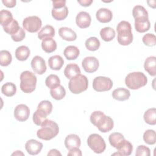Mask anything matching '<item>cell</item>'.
Here are the masks:
<instances>
[{
  "mask_svg": "<svg viewBox=\"0 0 156 156\" xmlns=\"http://www.w3.org/2000/svg\"><path fill=\"white\" fill-rule=\"evenodd\" d=\"M41 128L37 132L38 138L43 140H50L55 137L59 132L58 124L49 119H46L41 125Z\"/></svg>",
  "mask_w": 156,
  "mask_h": 156,
  "instance_id": "1",
  "label": "cell"
},
{
  "mask_svg": "<svg viewBox=\"0 0 156 156\" xmlns=\"http://www.w3.org/2000/svg\"><path fill=\"white\" fill-rule=\"evenodd\" d=\"M118 32L117 40L119 44L127 46L133 41V34L130 24L126 21H121L116 26Z\"/></svg>",
  "mask_w": 156,
  "mask_h": 156,
  "instance_id": "2",
  "label": "cell"
},
{
  "mask_svg": "<svg viewBox=\"0 0 156 156\" xmlns=\"http://www.w3.org/2000/svg\"><path fill=\"white\" fill-rule=\"evenodd\" d=\"M147 82V78L141 72H133L128 74L125 79L126 86L132 90H137L144 87Z\"/></svg>",
  "mask_w": 156,
  "mask_h": 156,
  "instance_id": "3",
  "label": "cell"
},
{
  "mask_svg": "<svg viewBox=\"0 0 156 156\" xmlns=\"http://www.w3.org/2000/svg\"><path fill=\"white\" fill-rule=\"evenodd\" d=\"M20 88L25 93L34 91L36 87L37 77L34 73L29 71H24L20 75Z\"/></svg>",
  "mask_w": 156,
  "mask_h": 156,
  "instance_id": "4",
  "label": "cell"
},
{
  "mask_svg": "<svg viewBox=\"0 0 156 156\" xmlns=\"http://www.w3.org/2000/svg\"><path fill=\"white\" fill-rule=\"evenodd\" d=\"M88 86L87 77L82 74H79L70 79L68 83L69 91L73 94H79L87 90Z\"/></svg>",
  "mask_w": 156,
  "mask_h": 156,
  "instance_id": "5",
  "label": "cell"
},
{
  "mask_svg": "<svg viewBox=\"0 0 156 156\" xmlns=\"http://www.w3.org/2000/svg\"><path fill=\"white\" fill-rule=\"evenodd\" d=\"M87 144L90 148L96 154L102 153L106 148V144L104 138L97 133L89 135L87 139Z\"/></svg>",
  "mask_w": 156,
  "mask_h": 156,
  "instance_id": "6",
  "label": "cell"
},
{
  "mask_svg": "<svg viewBox=\"0 0 156 156\" xmlns=\"http://www.w3.org/2000/svg\"><path fill=\"white\" fill-rule=\"evenodd\" d=\"M42 26L41 19L37 16H30L25 18L23 21V28L29 32L35 33L40 29Z\"/></svg>",
  "mask_w": 156,
  "mask_h": 156,
  "instance_id": "7",
  "label": "cell"
},
{
  "mask_svg": "<svg viewBox=\"0 0 156 156\" xmlns=\"http://www.w3.org/2000/svg\"><path fill=\"white\" fill-rule=\"evenodd\" d=\"M112 87L113 82L107 77L98 76L93 81V88L98 92L109 91Z\"/></svg>",
  "mask_w": 156,
  "mask_h": 156,
  "instance_id": "8",
  "label": "cell"
},
{
  "mask_svg": "<svg viewBox=\"0 0 156 156\" xmlns=\"http://www.w3.org/2000/svg\"><path fill=\"white\" fill-rule=\"evenodd\" d=\"M82 66L87 73H92L98 70L99 63L98 58L95 57L89 56L83 58L82 62Z\"/></svg>",
  "mask_w": 156,
  "mask_h": 156,
  "instance_id": "9",
  "label": "cell"
},
{
  "mask_svg": "<svg viewBox=\"0 0 156 156\" xmlns=\"http://www.w3.org/2000/svg\"><path fill=\"white\" fill-rule=\"evenodd\" d=\"M31 67L34 71L40 75L43 74L46 71L45 60L41 57L36 55L31 60Z\"/></svg>",
  "mask_w": 156,
  "mask_h": 156,
  "instance_id": "10",
  "label": "cell"
},
{
  "mask_svg": "<svg viewBox=\"0 0 156 156\" xmlns=\"http://www.w3.org/2000/svg\"><path fill=\"white\" fill-rule=\"evenodd\" d=\"M13 115L16 120L25 121L29 118L30 115L29 108L25 104H19L15 107Z\"/></svg>",
  "mask_w": 156,
  "mask_h": 156,
  "instance_id": "11",
  "label": "cell"
},
{
  "mask_svg": "<svg viewBox=\"0 0 156 156\" xmlns=\"http://www.w3.org/2000/svg\"><path fill=\"white\" fill-rule=\"evenodd\" d=\"M114 122L112 118L104 115L98 122L96 127L98 130L103 133L108 132L113 128Z\"/></svg>",
  "mask_w": 156,
  "mask_h": 156,
  "instance_id": "12",
  "label": "cell"
},
{
  "mask_svg": "<svg viewBox=\"0 0 156 156\" xmlns=\"http://www.w3.org/2000/svg\"><path fill=\"white\" fill-rule=\"evenodd\" d=\"M91 21L90 15L87 12H79L76 17V23L81 29H85L90 26Z\"/></svg>",
  "mask_w": 156,
  "mask_h": 156,
  "instance_id": "13",
  "label": "cell"
},
{
  "mask_svg": "<svg viewBox=\"0 0 156 156\" xmlns=\"http://www.w3.org/2000/svg\"><path fill=\"white\" fill-rule=\"evenodd\" d=\"M43 148V144L34 139L28 140L25 144V149L30 155H37Z\"/></svg>",
  "mask_w": 156,
  "mask_h": 156,
  "instance_id": "14",
  "label": "cell"
},
{
  "mask_svg": "<svg viewBox=\"0 0 156 156\" xmlns=\"http://www.w3.org/2000/svg\"><path fill=\"white\" fill-rule=\"evenodd\" d=\"M96 17L101 23H107L110 22L113 18V13L110 10L107 8H101L96 12Z\"/></svg>",
  "mask_w": 156,
  "mask_h": 156,
  "instance_id": "15",
  "label": "cell"
},
{
  "mask_svg": "<svg viewBox=\"0 0 156 156\" xmlns=\"http://www.w3.org/2000/svg\"><path fill=\"white\" fill-rule=\"evenodd\" d=\"M80 144L81 140L77 135L69 134L65 138V146L68 150L74 147H79L80 146Z\"/></svg>",
  "mask_w": 156,
  "mask_h": 156,
  "instance_id": "16",
  "label": "cell"
},
{
  "mask_svg": "<svg viewBox=\"0 0 156 156\" xmlns=\"http://www.w3.org/2000/svg\"><path fill=\"white\" fill-rule=\"evenodd\" d=\"M58 34L60 37L68 41H74L77 38L76 33L71 29L67 27H62L58 30Z\"/></svg>",
  "mask_w": 156,
  "mask_h": 156,
  "instance_id": "17",
  "label": "cell"
},
{
  "mask_svg": "<svg viewBox=\"0 0 156 156\" xmlns=\"http://www.w3.org/2000/svg\"><path fill=\"white\" fill-rule=\"evenodd\" d=\"M144 69L151 76L156 75V57L155 56L148 57L144 61Z\"/></svg>",
  "mask_w": 156,
  "mask_h": 156,
  "instance_id": "18",
  "label": "cell"
},
{
  "mask_svg": "<svg viewBox=\"0 0 156 156\" xmlns=\"http://www.w3.org/2000/svg\"><path fill=\"white\" fill-rule=\"evenodd\" d=\"M112 98L119 101H124L129 99L130 93L129 90L124 88H118L114 90L112 92Z\"/></svg>",
  "mask_w": 156,
  "mask_h": 156,
  "instance_id": "19",
  "label": "cell"
},
{
  "mask_svg": "<svg viewBox=\"0 0 156 156\" xmlns=\"http://www.w3.org/2000/svg\"><path fill=\"white\" fill-rule=\"evenodd\" d=\"M151 23L148 18H139L135 20V30L140 33H144L149 30Z\"/></svg>",
  "mask_w": 156,
  "mask_h": 156,
  "instance_id": "20",
  "label": "cell"
},
{
  "mask_svg": "<svg viewBox=\"0 0 156 156\" xmlns=\"http://www.w3.org/2000/svg\"><path fill=\"white\" fill-rule=\"evenodd\" d=\"M118 152L121 154V155H130L133 151V146L132 143L126 140L125 139L122 140L116 148Z\"/></svg>",
  "mask_w": 156,
  "mask_h": 156,
  "instance_id": "21",
  "label": "cell"
},
{
  "mask_svg": "<svg viewBox=\"0 0 156 156\" xmlns=\"http://www.w3.org/2000/svg\"><path fill=\"white\" fill-rule=\"evenodd\" d=\"M79 66L75 63H70L66 66L64 70V74L69 79H71L77 75L80 74Z\"/></svg>",
  "mask_w": 156,
  "mask_h": 156,
  "instance_id": "22",
  "label": "cell"
},
{
  "mask_svg": "<svg viewBox=\"0 0 156 156\" xmlns=\"http://www.w3.org/2000/svg\"><path fill=\"white\" fill-rule=\"evenodd\" d=\"M64 64L63 58L58 55L51 56L48 59L49 67L52 70H60Z\"/></svg>",
  "mask_w": 156,
  "mask_h": 156,
  "instance_id": "23",
  "label": "cell"
},
{
  "mask_svg": "<svg viewBox=\"0 0 156 156\" xmlns=\"http://www.w3.org/2000/svg\"><path fill=\"white\" fill-rule=\"evenodd\" d=\"M51 13L52 16L55 20L62 21L67 17L68 15V9L66 5L60 8H52Z\"/></svg>",
  "mask_w": 156,
  "mask_h": 156,
  "instance_id": "24",
  "label": "cell"
},
{
  "mask_svg": "<svg viewBox=\"0 0 156 156\" xmlns=\"http://www.w3.org/2000/svg\"><path fill=\"white\" fill-rule=\"evenodd\" d=\"M30 49L26 46H20L18 47L15 50V57L18 60L25 61L30 55Z\"/></svg>",
  "mask_w": 156,
  "mask_h": 156,
  "instance_id": "25",
  "label": "cell"
},
{
  "mask_svg": "<svg viewBox=\"0 0 156 156\" xmlns=\"http://www.w3.org/2000/svg\"><path fill=\"white\" fill-rule=\"evenodd\" d=\"M41 48L47 53H52L57 49V43L52 38H46L42 40Z\"/></svg>",
  "mask_w": 156,
  "mask_h": 156,
  "instance_id": "26",
  "label": "cell"
},
{
  "mask_svg": "<svg viewBox=\"0 0 156 156\" xmlns=\"http://www.w3.org/2000/svg\"><path fill=\"white\" fill-rule=\"evenodd\" d=\"M80 54L79 49L77 47L75 46H67L63 51V54L66 59L71 60L76 59Z\"/></svg>",
  "mask_w": 156,
  "mask_h": 156,
  "instance_id": "27",
  "label": "cell"
},
{
  "mask_svg": "<svg viewBox=\"0 0 156 156\" xmlns=\"http://www.w3.org/2000/svg\"><path fill=\"white\" fill-rule=\"evenodd\" d=\"M55 35V29L51 25L44 26L38 32V37L40 40H43L46 38H52Z\"/></svg>",
  "mask_w": 156,
  "mask_h": 156,
  "instance_id": "28",
  "label": "cell"
},
{
  "mask_svg": "<svg viewBox=\"0 0 156 156\" xmlns=\"http://www.w3.org/2000/svg\"><path fill=\"white\" fill-rule=\"evenodd\" d=\"M115 31L110 27H105L100 30V35L105 41H110L115 37Z\"/></svg>",
  "mask_w": 156,
  "mask_h": 156,
  "instance_id": "29",
  "label": "cell"
},
{
  "mask_svg": "<svg viewBox=\"0 0 156 156\" xmlns=\"http://www.w3.org/2000/svg\"><path fill=\"white\" fill-rule=\"evenodd\" d=\"M143 118L144 121L149 125H155L156 124V109L151 108L147 110L144 114Z\"/></svg>",
  "mask_w": 156,
  "mask_h": 156,
  "instance_id": "30",
  "label": "cell"
},
{
  "mask_svg": "<svg viewBox=\"0 0 156 156\" xmlns=\"http://www.w3.org/2000/svg\"><path fill=\"white\" fill-rule=\"evenodd\" d=\"M132 15L135 20L139 18H148V12L146 9L140 5H135L132 10Z\"/></svg>",
  "mask_w": 156,
  "mask_h": 156,
  "instance_id": "31",
  "label": "cell"
},
{
  "mask_svg": "<svg viewBox=\"0 0 156 156\" xmlns=\"http://www.w3.org/2000/svg\"><path fill=\"white\" fill-rule=\"evenodd\" d=\"M1 92L7 97L13 96L16 92V87L12 82L5 83L1 87Z\"/></svg>",
  "mask_w": 156,
  "mask_h": 156,
  "instance_id": "32",
  "label": "cell"
},
{
  "mask_svg": "<svg viewBox=\"0 0 156 156\" xmlns=\"http://www.w3.org/2000/svg\"><path fill=\"white\" fill-rule=\"evenodd\" d=\"M50 94L52 98H54L55 100L59 101L65 98L66 95V91L64 87L62 85H60L59 86L55 88L51 89Z\"/></svg>",
  "mask_w": 156,
  "mask_h": 156,
  "instance_id": "33",
  "label": "cell"
},
{
  "mask_svg": "<svg viewBox=\"0 0 156 156\" xmlns=\"http://www.w3.org/2000/svg\"><path fill=\"white\" fill-rule=\"evenodd\" d=\"M86 48L91 51H94L98 50L101 45L99 39L95 37H91L87 39L85 41Z\"/></svg>",
  "mask_w": 156,
  "mask_h": 156,
  "instance_id": "34",
  "label": "cell"
},
{
  "mask_svg": "<svg viewBox=\"0 0 156 156\" xmlns=\"http://www.w3.org/2000/svg\"><path fill=\"white\" fill-rule=\"evenodd\" d=\"M124 139V135L119 132H113L111 133L108 137V141L110 145L115 148H116L118 145Z\"/></svg>",
  "mask_w": 156,
  "mask_h": 156,
  "instance_id": "35",
  "label": "cell"
},
{
  "mask_svg": "<svg viewBox=\"0 0 156 156\" xmlns=\"http://www.w3.org/2000/svg\"><path fill=\"white\" fill-rule=\"evenodd\" d=\"M46 85L50 89H53L60 85V80L55 74L49 75L45 80Z\"/></svg>",
  "mask_w": 156,
  "mask_h": 156,
  "instance_id": "36",
  "label": "cell"
},
{
  "mask_svg": "<svg viewBox=\"0 0 156 156\" xmlns=\"http://www.w3.org/2000/svg\"><path fill=\"white\" fill-rule=\"evenodd\" d=\"M20 29V27L19 26V24L18 21L15 20H13L12 21H10L9 24L4 26L3 27L4 30L8 34H10L11 35L16 34L19 29Z\"/></svg>",
  "mask_w": 156,
  "mask_h": 156,
  "instance_id": "37",
  "label": "cell"
},
{
  "mask_svg": "<svg viewBox=\"0 0 156 156\" xmlns=\"http://www.w3.org/2000/svg\"><path fill=\"white\" fill-rule=\"evenodd\" d=\"M13 20L12 13L7 10L2 9L0 12V23L1 25L4 27Z\"/></svg>",
  "mask_w": 156,
  "mask_h": 156,
  "instance_id": "38",
  "label": "cell"
},
{
  "mask_svg": "<svg viewBox=\"0 0 156 156\" xmlns=\"http://www.w3.org/2000/svg\"><path fill=\"white\" fill-rule=\"evenodd\" d=\"M12 60V57L10 52L7 50L0 51V65L2 66L9 65Z\"/></svg>",
  "mask_w": 156,
  "mask_h": 156,
  "instance_id": "39",
  "label": "cell"
},
{
  "mask_svg": "<svg viewBox=\"0 0 156 156\" xmlns=\"http://www.w3.org/2000/svg\"><path fill=\"white\" fill-rule=\"evenodd\" d=\"M47 115L43 111L37 109L33 114V121L37 126H41V124L47 119Z\"/></svg>",
  "mask_w": 156,
  "mask_h": 156,
  "instance_id": "40",
  "label": "cell"
},
{
  "mask_svg": "<svg viewBox=\"0 0 156 156\" xmlns=\"http://www.w3.org/2000/svg\"><path fill=\"white\" fill-rule=\"evenodd\" d=\"M143 140L147 144H154L156 141V135L155 130L152 129H148L146 130L143 134Z\"/></svg>",
  "mask_w": 156,
  "mask_h": 156,
  "instance_id": "41",
  "label": "cell"
},
{
  "mask_svg": "<svg viewBox=\"0 0 156 156\" xmlns=\"http://www.w3.org/2000/svg\"><path fill=\"white\" fill-rule=\"evenodd\" d=\"M37 109L43 111L47 115H49L52 110V104L49 101L44 100L38 104Z\"/></svg>",
  "mask_w": 156,
  "mask_h": 156,
  "instance_id": "42",
  "label": "cell"
},
{
  "mask_svg": "<svg viewBox=\"0 0 156 156\" xmlns=\"http://www.w3.org/2000/svg\"><path fill=\"white\" fill-rule=\"evenodd\" d=\"M143 43L149 47L154 46L156 44V37L153 34H145L142 38Z\"/></svg>",
  "mask_w": 156,
  "mask_h": 156,
  "instance_id": "43",
  "label": "cell"
},
{
  "mask_svg": "<svg viewBox=\"0 0 156 156\" xmlns=\"http://www.w3.org/2000/svg\"><path fill=\"white\" fill-rule=\"evenodd\" d=\"M135 155L136 156H150V149L144 145H140L136 149Z\"/></svg>",
  "mask_w": 156,
  "mask_h": 156,
  "instance_id": "44",
  "label": "cell"
},
{
  "mask_svg": "<svg viewBox=\"0 0 156 156\" xmlns=\"http://www.w3.org/2000/svg\"><path fill=\"white\" fill-rule=\"evenodd\" d=\"M105 114L101 111H94L90 115V122L94 126H96V124L99 120Z\"/></svg>",
  "mask_w": 156,
  "mask_h": 156,
  "instance_id": "45",
  "label": "cell"
},
{
  "mask_svg": "<svg viewBox=\"0 0 156 156\" xmlns=\"http://www.w3.org/2000/svg\"><path fill=\"white\" fill-rule=\"evenodd\" d=\"M25 37H26V32L21 27H20L19 30L16 34L11 35L12 39L15 42L21 41L23 40Z\"/></svg>",
  "mask_w": 156,
  "mask_h": 156,
  "instance_id": "46",
  "label": "cell"
},
{
  "mask_svg": "<svg viewBox=\"0 0 156 156\" xmlns=\"http://www.w3.org/2000/svg\"><path fill=\"white\" fill-rule=\"evenodd\" d=\"M82 155L81 150L79 147H74L69 150L68 153V155L69 156H81Z\"/></svg>",
  "mask_w": 156,
  "mask_h": 156,
  "instance_id": "47",
  "label": "cell"
},
{
  "mask_svg": "<svg viewBox=\"0 0 156 156\" xmlns=\"http://www.w3.org/2000/svg\"><path fill=\"white\" fill-rule=\"evenodd\" d=\"M66 1L65 0H57L52 1L53 8H60L65 6Z\"/></svg>",
  "mask_w": 156,
  "mask_h": 156,
  "instance_id": "48",
  "label": "cell"
},
{
  "mask_svg": "<svg viewBox=\"0 0 156 156\" xmlns=\"http://www.w3.org/2000/svg\"><path fill=\"white\" fill-rule=\"evenodd\" d=\"M2 2L8 8H12L16 5V0H2Z\"/></svg>",
  "mask_w": 156,
  "mask_h": 156,
  "instance_id": "49",
  "label": "cell"
},
{
  "mask_svg": "<svg viewBox=\"0 0 156 156\" xmlns=\"http://www.w3.org/2000/svg\"><path fill=\"white\" fill-rule=\"evenodd\" d=\"M77 2L79 3L83 7H88L90 6L91 3H93L92 0H79L77 1Z\"/></svg>",
  "mask_w": 156,
  "mask_h": 156,
  "instance_id": "50",
  "label": "cell"
},
{
  "mask_svg": "<svg viewBox=\"0 0 156 156\" xmlns=\"http://www.w3.org/2000/svg\"><path fill=\"white\" fill-rule=\"evenodd\" d=\"M48 156L49 155H54V156H55V155H60L61 156L62 154L58 150H57L55 149H51L49 151V152L48 153Z\"/></svg>",
  "mask_w": 156,
  "mask_h": 156,
  "instance_id": "51",
  "label": "cell"
},
{
  "mask_svg": "<svg viewBox=\"0 0 156 156\" xmlns=\"http://www.w3.org/2000/svg\"><path fill=\"white\" fill-rule=\"evenodd\" d=\"M147 4L149 5V7H152V8H153V9H155V6H156V5H155V1H154V0H151V1H147Z\"/></svg>",
  "mask_w": 156,
  "mask_h": 156,
  "instance_id": "52",
  "label": "cell"
},
{
  "mask_svg": "<svg viewBox=\"0 0 156 156\" xmlns=\"http://www.w3.org/2000/svg\"><path fill=\"white\" fill-rule=\"evenodd\" d=\"M24 155V154L23 152H21V151H16L15 152H14V153H13V154H12V155Z\"/></svg>",
  "mask_w": 156,
  "mask_h": 156,
  "instance_id": "53",
  "label": "cell"
}]
</instances>
